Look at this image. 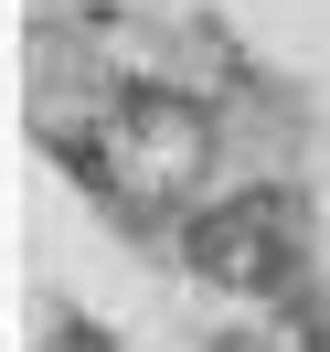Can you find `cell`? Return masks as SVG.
Instances as JSON below:
<instances>
[{
	"mask_svg": "<svg viewBox=\"0 0 330 352\" xmlns=\"http://www.w3.org/2000/svg\"><path fill=\"white\" fill-rule=\"evenodd\" d=\"M181 267L213 288H235V299H287L309 267V203L277 192V182H256V192H224L192 214V235H181Z\"/></svg>",
	"mask_w": 330,
	"mask_h": 352,
	"instance_id": "1",
	"label": "cell"
},
{
	"mask_svg": "<svg viewBox=\"0 0 330 352\" xmlns=\"http://www.w3.org/2000/svg\"><path fill=\"white\" fill-rule=\"evenodd\" d=\"M75 160H86L96 182H117L128 214H160L171 192H192V182H202V160H213V118L181 107V96H160V86H139L96 139H75Z\"/></svg>",
	"mask_w": 330,
	"mask_h": 352,
	"instance_id": "2",
	"label": "cell"
}]
</instances>
